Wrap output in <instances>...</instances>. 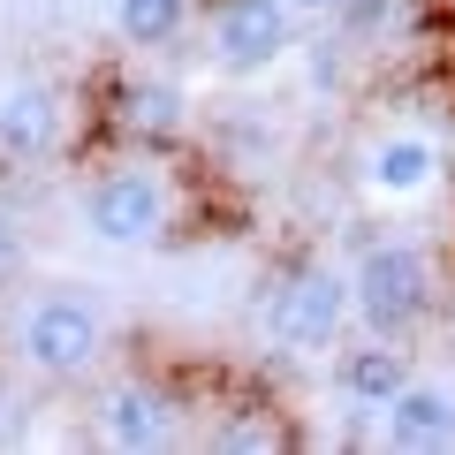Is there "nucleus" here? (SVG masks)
Listing matches in <instances>:
<instances>
[{
	"instance_id": "f8f14e48",
	"label": "nucleus",
	"mask_w": 455,
	"mask_h": 455,
	"mask_svg": "<svg viewBox=\"0 0 455 455\" xmlns=\"http://www.w3.org/2000/svg\"><path fill=\"white\" fill-rule=\"evenodd\" d=\"M372 182L379 190H425V182H433V145H418V137L379 145L372 152Z\"/></svg>"
},
{
	"instance_id": "9b49d317",
	"label": "nucleus",
	"mask_w": 455,
	"mask_h": 455,
	"mask_svg": "<svg viewBox=\"0 0 455 455\" xmlns=\"http://www.w3.org/2000/svg\"><path fill=\"white\" fill-rule=\"evenodd\" d=\"M114 16H122V38L130 46H167L190 16V0H114Z\"/></svg>"
},
{
	"instance_id": "7ed1b4c3",
	"label": "nucleus",
	"mask_w": 455,
	"mask_h": 455,
	"mask_svg": "<svg viewBox=\"0 0 455 455\" xmlns=\"http://www.w3.org/2000/svg\"><path fill=\"white\" fill-rule=\"evenodd\" d=\"M341 311H349V281L326 274V266H304L274 289V334L281 349H334Z\"/></svg>"
},
{
	"instance_id": "6e6552de",
	"label": "nucleus",
	"mask_w": 455,
	"mask_h": 455,
	"mask_svg": "<svg viewBox=\"0 0 455 455\" xmlns=\"http://www.w3.org/2000/svg\"><path fill=\"white\" fill-rule=\"evenodd\" d=\"M403 379H410V357L395 349V334H372V341H357V349L334 357V387L349 395L357 410H387Z\"/></svg>"
},
{
	"instance_id": "20e7f679",
	"label": "nucleus",
	"mask_w": 455,
	"mask_h": 455,
	"mask_svg": "<svg viewBox=\"0 0 455 455\" xmlns=\"http://www.w3.org/2000/svg\"><path fill=\"white\" fill-rule=\"evenodd\" d=\"M84 220H92V235H107V243H152V235L167 228L160 175H152V167H114V175L92 190Z\"/></svg>"
},
{
	"instance_id": "9d476101",
	"label": "nucleus",
	"mask_w": 455,
	"mask_h": 455,
	"mask_svg": "<svg viewBox=\"0 0 455 455\" xmlns=\"http://www.w3.org/2000/svg\"><path fill=\"white\" fill-rule=\"evenodd\" d=\"M122 130L137 137V145H167V137L182 130V92L175 84H160V76H137V84H122Z\"/></svg>"
},
{
	"instance_id": "4468645a",
	"label": "nucleus",
	"mask_w": 455,
	"mask_h": 455,
	"mask_svg": "<svg viewBox=\"0 0 455 455\" xmlns=\"http://www.w3.org/2000/svg\"><path fill=\"white\" fill-rule=\"evenodd\" d=\"M281 440L289 433H281L274 418H228L220 433H212V448H281Z\"/></svg>"
},
{
	"instance_id": "0eeeda50",
	"label": "nucleus",
	"mask_w": 455,
	"mask_h": 455,
	"mask_svg": "<svg viewBox=\"0 0 455 455\" xmlns=\"http://www.w3.org/2000/svg\"><path fill=\"white\" fill-rule=\"evenodd\" d=\"M387 448H403V455L455 448V387L403 379V387H395V403H387Z\"/></svg>"
},
{
	"instance_id": "f3484780",
	"label": "nucleus",
	"mask_w": 455,
	"mask_h": 455,
	"mask_svg": "<svg viewBox=\"0 0 455 455\" xmlns=\"http://www.w3.org/2000/svg\"><path fill=\"white\" fill-rule=\"evenodd\" d=\"M0 410H8V387H0Z\"/></svg>"
},
{
	"instance_id": "f257e3e1",
	"label": "nucleus",
	"mask_w": 455,
	"mask_h": 455,
	"mask_svg": "<svg viewBox=\"0 0 455 455\" xmlns=\"http://www.w3.org/2000/svg\"><path fill=\"white\" fill-rule=\"evenodd\" d=\"M349 304L364 311L372 334H410V326L433 319V266L403 243H379V251H364L357 281H349Z\"/></svg>"
},
{
	"instance_id": "2eb2a0df",
	"label": "nucleus",
	"mask_w": 455,
	"mask_h": 455,
	"mask_svg": "<svg viewBox=\"0 0 455 455\" xmlns=\"http://www.w3.org/2000/svg\"><path fill=\"white\" fill-rule=\"evenodd\" d=\"M16 266H23V243H16V228H8V220H0V281H8V274H16Z\"/></svg>"
},
{
	"instance_id": "dca6fc26",
	"label": "nucleus",
	"mask_w": 455,
	"mask_h": 455,
	"mask_svg": "<svg viewBox=\"0 0 455 455\" xmlns=\"http://www.w3.org/2000/svg\"><path fill=\"white\" fill-rule=\"evenodd\" d=\"M289 8H304V16H334V0H289Z\"/></svg>"
},
{
	"instance_id": "39448f33",
	"label": "nucleus",
	"mask_w": 455,
	"mask_h": 455,
	"mask_svg": "<svg viewBox=\"0 0 455 455\" xmlns=\"http://www.w3.org/2000/svg\"><path fill=\"white\" fill-rule=\"evenodd\" d=\"M281 46H289V8L281 0H220V16H212V53H220V68H266L281 61Z\"/></svg>"
},
{
	"instance_id": "423d86ee",
	"label": "nucleus",
	"mask_w": 455,
	"mask_h": 455,
	"mask_svg": "<svg viewBox=\"0 0 455 455\" xmlns=\"http://www.w3.org/2000/svg\"><path fill=\"white\" fill-rule=\"evenodd\" d=\"M61 145V92L53 84H8L0 92V160L31 167Z\"/></svg>"
},
{
	"instance_id": "f03ea898",
	"label": "nucleus",
	"mask_w": 455,
	"mask_h": 455,
	"mask_svg": "<svg viewBox=\"0 0 455 455\" xmlns=\"http://www.w3.org/2000/svg\"><path fill=\"white\" fill-rule=\"evenodd\" d=\"M99 349H107V326H99V311L84 304V296H46V304H31V319H23V364L46 372V379L92 372Z\"/></svg>"
},
{
	"instance_id": "1a4fd4ad",
	"label": "nucleus",
	"mask_w": 455,
	"mask_h": 455,
	"mask_svg": "<svg viewBox=\"0 0 455 455\" xmlns=\"http://www.w3.org/2000/svg\"><path fill=\"white\" fill-rule=\"evenodd\" d=\"M107 440L114 448H167L175 440V410H167L160 387H114L107 395Z\"/></svg>"
},
{
	"instance_id": "ddd939ff",
	"label": "nucleus",
	"mask_w": 455,
	"mask_h": 455,
	"mask_svg": "<svg viewBox=\"0 0 455 455\" xmlns=\"http://www.w3.org/2000/svg\"><path fill=\"white\" fill-rule=\"evenodd\" d=\"M395 8H403V0H334V16H341V31H349V38L387 31V23H395Z\"/></svg>"
}]
</instances>
